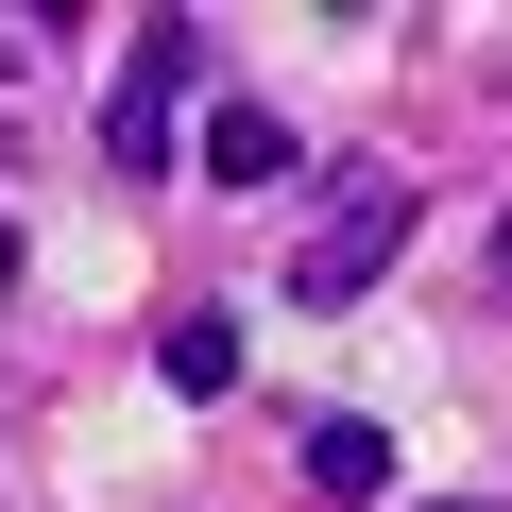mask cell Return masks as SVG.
<instances>
[{
    "instance_id": "cell-1",
    "label": "cell",
    "mask_w": 512,
    "mask_h": 512,
    "mask_svg": "<svg viewBox=\"0 0 512 512\" xmlns=\"http://www.w3.org/2000/svg\"><path fill=\"white\" fill-rule=\"evenodd\" d=\"M393 239H410V188H393V171H342L325 222L291 239V308H359V291L393 274Z\"/></svg>"
},
{
    "instance_id": "cell-2",
    "label": "cell",
    "mask_w": 512,
    "mask_h": 512,
    "mask_svg": "<svg viewBox=\"0 0 512 512\" xmlns=\"http://www.w3.org/2000/svg\"><path fill=\"white\" fill-rule=\"evenodd\" d=\"M188 69H205V35H188V18H154V35L120 52V86H103V154H120L137 188L171 171V103H188Z\"/></svg>"
},
{
    "instance_id": "cell-3",
    "label": "cell",
    "mask_w": 512,
    "mask_h": 512,
    "mask_svg": "<svg viewBox=\"0 0 512 512\" xmlns=\"http://www.w3.org/2000/svg\"><path fill=\"white\" fill-rule=\"evenodd\" d=\"M291 154H308V137H291L274 103H205V188H291Z\"/></svg>"
},
{
    "instance_id": "cell-4",
    "label": "cell",
    "mask_w": 512,
    "mask_h": 512,
    "mask_svg": "<svg viewBox=\"0 0 512 512\" xmlns=\"http://www.w3.org/2000/svg\"><path fill=\"white\" fill-rule=\"evenodd\" d=\"M154 376H171L188 410H222V393H239V325H222V308H188V325L154 342Z\"/></svg>"
},
{
    "instance_id": "cell-5",
    "label": "cell",
    "mask_w": 512,
    "mask_h": 512,
    "mask_svg": "<svg viewBox=\"0 0 512 512\" xmlns=\"http://www.w3.org/2000/svg\"><path fill=\"white\" fill-rule=\"evenodd\" d=\"M308 495H393V427L325 410V427H308Z\"/></svg>"
},
{
    "instance_id": "cell-6",
    "label": "cell",
    "mask_w": 512,
    "mask_h": 512,
    "mask_svg": "<svg viewBox=\"0 0 512 512\" xmlns=\"http://www.w3.org/2000/svg\"><path fill=\"white\" fill-rule=\"evenodd\" d=\"M18 52H35V35H18V18H0V103H18Z\"/></svg>"
},
{
    "instance_id": "cell-7",
    "label": "cell",
    "mask_w": 512,
    "mask_h": 512,
    "mask_svg": "<svg viewBox=\"0 0 512 512\" xmlns=\"http://www.w3.org/2000/svg\"><path fill=\"white\" fill-rule=\"evenodd\" d=\"M495 308H512V222H495Z\"/></svg>"
},
{
    "instance_id": "cell-8",
    "label": "cell",
    "mask_w": 512,
    "mask_h": 512,
    "mask_svg": "<svg viewBox=\"0 0 512 512\" xmlns=\"http://www.w3.org/2000/svg\"><path fill=\"white\" fill-rule=\"evenodd\" d=\"M0 291H18V222H0Z\"/></svg>"
},
{
    "instance_id": "cell-9",
    "label": "cell",
    "mask_w": 512,
    "mask_h": 512,
    "mask_svg": "<svg viewBox=\"0 0 512 512\" xmlns=\"http://www.w3.org/2000/svg\"><path fill=\"white\" fill-rule=\"evenodd\" d=\"M444 512H512V495H444Z\"/></svg>"
}]
</instances>
